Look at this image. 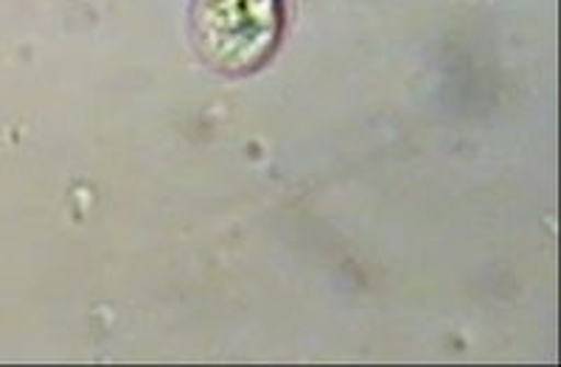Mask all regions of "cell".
Instances as JSON below:
<instances>
[{"instance_id": "obj_1", "label": "cell", "mask_w": 561, "mask_h": 367, "mask_svg": "<svg viewBox=\"0 0 561 367\" xmlns=\"http://www.w3.org/2000/svg\"><path fill=\"white\" fill-rule=\"evenodd\" d=\"M192 43L208 68L242 77L273 57L284 0H192Z\"/></svg>"}]
</instances>
